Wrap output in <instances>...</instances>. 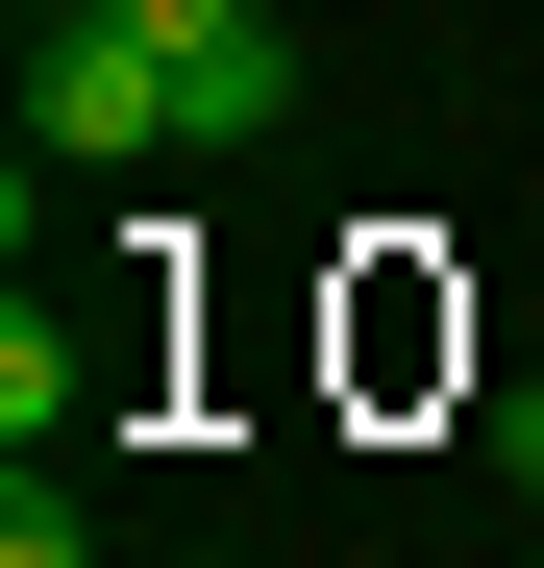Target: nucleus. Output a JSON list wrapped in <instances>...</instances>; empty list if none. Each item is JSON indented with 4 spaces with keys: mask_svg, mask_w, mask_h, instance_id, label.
<instances>
[{
    "mask_svg": "<svg viewBox=\"0 0 544 568\" xmlns=\"http://www.w3.org/2000/svg\"><path fill=\"white\" fill-rule=\"evenodd\" d=\"M0 568H100V544L50 519V469H26V495H0Z\"/></svg>",
    "mask_w": 544,
    "mask_h": 568,
    "instance_id": "obj_4",
    "label": "nucleus"
},
{
    "mask_svg": "<svg viewBox=\"0 0 544 568\" xmlns=\"http://www.w3.org/2000/svg\"><path fill=\"white\" fill-rule=\"evenodd\" d=\"M173 149V50L124 26V0H50V50H26V173H149Z\"/></svg>",
    "mask_w": 544,
    "mask_h": 568,
    "instance_id": "obj_1",
    "label": "nucleus"
},
{
    "mask_svg": "<svg viewBox=\"0 0 544 568\" xmlns=\"http://www.w3.org/2000/svg\"><path fill=\"white\" fill-rule=\"evenodd\" d=\"M272 124H298V26L248 0L223 50H173V149H272Z\"/></svg>",
    "mask_w": 544,
    "mask_h": 568,
    "instance_id": "obj_2",
    "label": "nucleus"
},
{
    "mask_svg": "<svg viewBox=\"0 0 544 568\" xmlns=\"http://www.w3.org/2000/svg\"><path fill=\"white\" fill-rule=\"evenodd\" d=\"M74 396H100V371H74V322L26 297V322H0V445H26V469H50V445H74Z\"/></svg>",
    "mask_w": 544,
    "mask_h": 568,
    "instance_id": "obj_3",
    "label": "nucleus"
}]
</instances>
